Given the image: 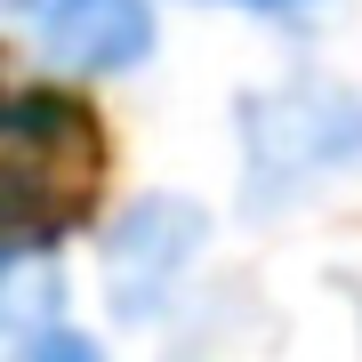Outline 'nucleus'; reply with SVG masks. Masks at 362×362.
I'll list each match as a JSON object with an SVG mask.
<instances>
[{"label": "nucleus", "mask_w": 362, "mask_h": 362, "mask_svg": "<svg viewBox=\"0 0 362 362\" xmlns=\"http://www.w3.org/2000/svg\"><path fill=\"white\" fill-rule=\"evenodd\" d=\"M362 161V97L338 81H290V89L242 97V194L250 209H282L306 185Z\"/></svg>", "instance_id": "f257e3e1"}, {"label": "nucleus", "mask_w": 362, "mask_h": 362, "mask_svg": "<svg viewBox=\"0 0 362 362\" xmlns=\"http://www.w3.org/2000/svg\"><path fill=\"white\" fill-rule=\"evenodd\" d=\"M89 177H97L89 113L65 89H16L8 113H0V185H8L16 258H33V242H49L57 226H73Z\"/></svg>", "instance_id": "f03ea898"}, {"label": "nucleus", "mask_w": 362, "mask_h": 362, "mask_svg": "<svg viewBox=\"0 0 362 362\" xmlns=\"http://www.w3.org/2000/svg\"><path fill=\"white\" fill-rule=\"evenodd\" d=\"M8 33L49 81L137 73L161 40L153 0H8Z\"/></svg>", "instance_id": "7ed1b4c3"}, {"label": "nucleus", "mask_w": 362, "mask_h": 362, "mask_svg": "<svg viewBox=\"0 0 362 362\" xmlns=\"http://www.w3.org/2000/svg\"><path fill=\"white\" fill-rule=\"evenodd\" d=\"M202 242H209V218L194 202H177V194L129 202L105 226V306H113L121 322H153L169 298L185 290Z\"/></svg>", "instance_id": "20e7f679"}, {"label": "nucleus", "mask_w": 362, "mask_h": 362, "mask_svg": "<svg viewBox=\"0 0 362 362\" xmlns=\"http://www.w3.org/2000/svg\"><path fill=\"white\" fill-rule=\"evenodd\" d=\"M16 362H105L73 322H25L16 330Z\"/></svg>", "instance_id": "39448f33"}, {"label": "nucleus", "mask_w": 362, "mask_h": 362, "mask_svg": "<svg viewBox=\"0 0 362 362\" xmlns=\"http://www.w3.org/2000/svg\"><path fill=\"white\" fill-rule=\"evenodd\" d=\"M209 8H242V16H298L314 0H209Z\"/></svg>", "instance_id": "423d86ee"}]
</instances>
